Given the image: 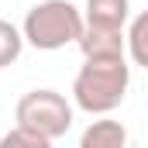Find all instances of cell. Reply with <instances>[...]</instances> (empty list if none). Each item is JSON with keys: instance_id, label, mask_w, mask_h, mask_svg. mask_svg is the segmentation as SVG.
I'll use <instances>...</instances> for the list:
<instances>
[{"instance_id": "obj_3", "label": "cell", "mask_w": 148, "mask_h": 148, "mask_svg": "<svg viewBox=\"0 0 148 148\" xmlns=\"http://www.w3.org/2000/svg\"><path fill=\"white\" fill-rule=\"evenodd\" d=\"M14 117L21 127H31L45 141H59L73 127V103L59 90H31L17 100Z\"/></svg>"}, {"instance_id": "obj_5", "label": "cell", "mask_w": 148, "mask_h": 148, "mask_svg": "<svg viewBox=\"0 0 148 148\" xmlns=\"http://www.w3.org/2000/svg\"><path fill=\"white\" fill-rule=\"evenodd\" d=\"M131 14L127 0H86V24L93 28H124Z\"/></svg>"}, {"instance_id": "obj_6", "label": "cell", "mask_w": 148, "mask_h": 148, "mask_svg": "<svg viewBox=\"0 0 148 148\" xmlns=\"http://www.w3.org/2000/svg\"><path fill=\"white\" fill-rule=\"evenodd\" d=\"M124 145H127V131L121 121H93L79 138V148H124Z\"/></svg>"}, {"instance_id": "obj_7", "label": "cell", "mask_w": 148, "mask_h": 148, "mask_svg": "<svg viewBox=\"0 0 148 148\" xmlns=\"http://www.w3.org/2000/svg\"><path fill=\"white\" fill-rule=\"evenodd\" d=\"M127 55L134 66L148 69V10H141L127 28Z\"/></svg>"}, {"instance_id": "obj_8", "label": "cell", "mask_w": 148, "mask_h": 148, "mask_svg": "<svg viewBox=\"0 0 148 148\" xmlns=\"http://www.w3.org/2000/svg\"><path fill=\"white\" fill-rule=\"evenodd\" d=\"M24 52V31H17L10 21H0V69L17 62Z\"/></svg>"}, {"instance_id": "obj_4", "label": "cell", "mask_w": 148, "mask_h": 148, "mask_svg": "<svg viewBox=\"0 0 148 148\" xmlns=\"http://www.w3.org/2000/svg\"><path fill=\"white\" fill-rule=\"evenodd\" d=\"M76 45H79L83 59H97V55H124L127 35H124V28H93V24H86Z\"/></svg>"}, {"instance_id": "obj_9", "label": "cell", "mask_w": 148, "mask_h": 148, "mask_svg": "<svg viewBox=\"0 0 148 148\" xmlns=\"http://www.w3.org/2000/svg\"><path fill=\"white\" fill-rule=\"evenodd\" d=\"M0 145H3V148H48L52 141H45V138L35 134L31 127H21V124H17L10 134H3V138H0Z\"/></svg>"}, {"instance_id": "obj_1", "label": "cell", "mask_w": 148, "mask_h": 148, "mask_svg": "<svg viewBox=\"0 0 148 148\" xmlns=\"http://www.w3.org/2000/svg\"><path fill=\"white\" fill-rule=\"evenodd\" d=\"M131 86V66L124 55H97L86 59L73 79V100L86 114H110L124 103Z\"/></svg>"}, {"instance_id": "obj_2", "label": "cell", "mask_w": 148, "mask_h": 148, "mask_svg": "<svg viewBox=\"0 0 148 148\" xmlns=\"http://www.w3.org/2000/svg\"><path fill=\"white\" fill-rule=\"evenodd\" d=\"M86 28V17L76 10L69 0H41L24 17V41L38 52H59L66 45L79 41Z\"/></svg>"}]
</instances>
